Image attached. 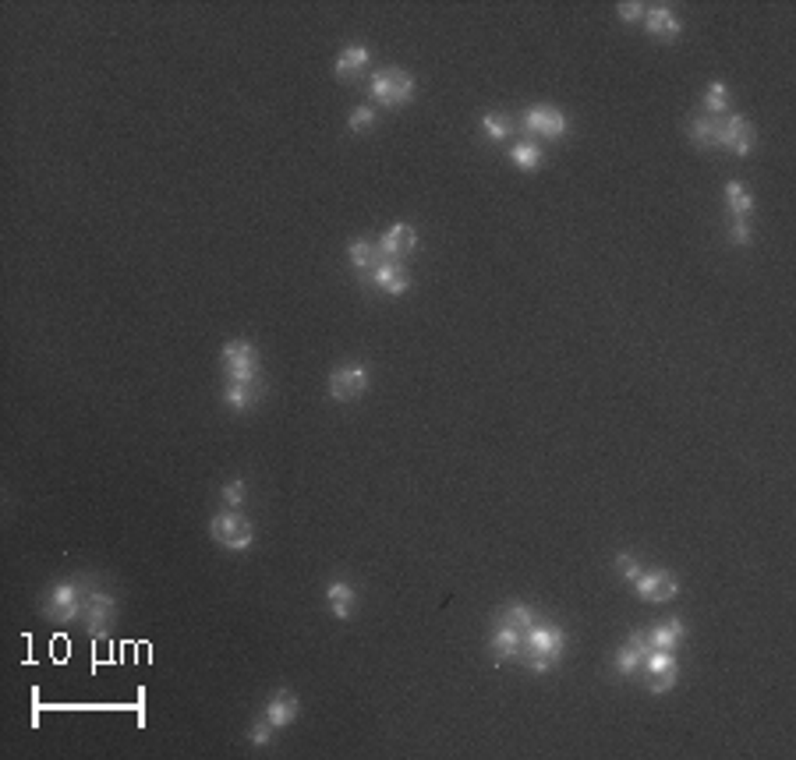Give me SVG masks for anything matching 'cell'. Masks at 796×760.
<instances>
[{
  "label": "cell",
  "mask_w": 796,
  "mask_h": 760,
  "mask_svg": "<svg viewBox=\"0 0 796 760\" xmlns=\"http://www.w3.org/2000/svg\"><path fill=\"white\" fill-rule=\"evenodd\" d=\"M369 389V368L365 365H344L329 372V396L336 403H351Z\"/></svg>",
  "instance_id": "10"
},
{
  "label": "cell",
  "mask_w": 796,
  "mask_h": 760,
  "mask_svg": "<svg viewBox=\"0 0 796 760\" xmlns=\"http://www.w3.org/2000/svg\"><path fill=\"white\" fill-rule=\"evenodd\" d=\"M326 601H329V612L336 619H351L354 615V605H358V594H354L351 580H333L326 587Z\"/></svg>",
  "instance_id": "19"
},
{
  "label": "cell",
  "mask_w": 796,
  "mask_h": 760,
  "mask_svg": "<svg viewBox=\"0 0 796 760\" xmlns=\"http://www.w3.org/2000/svg\"><path fill=\"white\" fill-rule=\"evenodd\" d=\"M644 11H648V7H644V4H637V0L619 4V18H623L626 25H630V21H641V18H644Z\"/></svg>",
  "instance_id": "34"
},
{
  "label": "cell",
  "mask_w": 796,
  "mask_h": 760,
  "mask_svg": "<svg viewBox=\"0 0 796 760\" xmlns=\"http://www.w3.org/2000/svg\"><path fill=\"white\" fill-rule=\"evenodd\" d=\"M369 93L383 106H407L414 99V75L403 71V68H383V71L372 75Z\"/></svg>",
  "instance_id": "4"
},
{
  "label": "cell",
  "mask_w": 796,
  "mask_h": 760,
  "mask_svg": "<svg viewBox=\"0 0 796 760\" xmlns=\"http://www.w3.org/2000/svg\"><path fill=\"white\" fill-rule=\"evenodd\" d=\"M726 106H729V86L726 82H711L708 93H704V113L718 117V113H726Z\"/></svg>",
  "instance_id": "27"
},
{
  "label": "cell",
  "mask_w": 796,
  "mask_h": 760,
  "mask_svg": "<svg viewBox=\"0 0 796 760\" xmlns=\"http://www.w3.org/2000/svg\"><path fill=\"white\" fill-rule=\"evenodd\" d=\"M684 637H687L684 619H662V623H655L648 630V640H651L655 651H676L684 644Z\"/></svg>",
  "instance_id": "18"
},
{
  "label": "cell",
  "mask_w": 796,
  "mask_h": 760,
  "mask_svg": "<svg viewBox=\"0 0 796 760\" xmlns=\"http://www.w3.org/2000/svg\"><path fill=\"white\" fill-rule=\"evenodd\" d=\"M567 651V633L556 626V623H531L524 633H520V655L527 658V668L535 675H545L552 672V665L563 658Z\"/></svg>",
  "instance_id": "1"
},
{
  "label": "cell",
  "mask_w": 796,
  "mask_h": 760,
  "mask_svg": "<svg viewBox=\"0 0 796 760\" xmlns=\"http://www.w3.org/2000/svg\"><path fill=\"white\" fill-rule=\"evenodd\" d=\"M729 241H733V244H740V248H747V244H750V227H747V219H743V216H733V223H729Z\"/></svg>",
  "instance_id": "33"
},
{
  "label": "cell",
  "mask_w": 796,
  "mask_h": 760,
  "mask_svg": "<svg viewBox=\"0 0 796 760\" xmlns=\"http://www.w3.org/2000/svg\"><path fill=\"white\" fill-rule=\"evenodd\" d=\"M482 131H485V138H493V142H506V138L513 135V120L502 117V113H485V117H482Z\"/></svg>",
  "instance_id": "28"
},
{
  "label": "cell",
  "mask_w": 796,
  "mask_h": 760,
  "mask_svg": "<svg viewBox=\"0 0 796 760\" xmlns=\"http://www.w3.org/2000/svg\"><path fill=\"white\" fill-rule=\"evenodd\" d=\"M510 163H513L517 170H538V167L545 163V153H542L538 142H513V149H510Z\"/></svg>",
  "instance_id": "23"
},
{
  "label": "cell",
  "mask_w": 796,
  "mask_h": 760,
  "mask_svg": "<svg viewBox=\"0 0 796 760\" xmlns=\"http://www.w3.org/2000/svg\"><path fill=\"white\" fill-rule=\"evenodd\" d=\"M86 594H89V583H82V580L50 583L43 591V598H39V612L50 623H75L86 612Z\"/></svg>",
  "instance_id": "2"
},
{
  "label": "cell",
  "mask_w": 796,
  "mask_h": 760,
  "mask_svg": "<svg viewBox=\"0 0 796 760\" xmlns=\"http://www.w3.org/2000/svg\"><path fill=\"white\" fill-rule=\"evenodd\" d=\"M376 106H358V110H351V120H347V128L351 131H369L372 124H376Z\"/></svg>",
  "instance_id": "31"
},
{
  "label": "cell",
  "mask_w": 796,
  "mask_h": 760,
  "mask_svg": "<svg viewBox=\"0 0 796 760\" xmlns=\"http://www.w3.org/2000/svg\"><path fill=\"white\" fill-rule=\"evenodd\" d=\"M718 149H726L733 156H747L754 149V128H750V120L740 117V113L718 120Z\"/></svg>",
  "instance_id": "11"
},
{
  "label": "cell",
  "mask_w": 796,
  "mask_h": 760,
  "mask_svg": "<svg viewBox=\"0 0 796 760\" xmlns=\"http://www.w3.org/2000/svg\"><path fill=\"white\" fill-rule=\"evenodd\" d=\"M644 29L651 32V36H659V39H676L680 36V18L673 14V7H666V4H655V7H648L644 11Z\"/></svg>",
  "instance_id": "17"
},
{
  "label": "cell",
  "mask_w": 796,
  "mask_h": 760,
  "mask_svg": "<svg viewBox=\"0 0 796 760\" xmlns=\"http://www.w3.org/2000/svg\"><path fill=\"white\" fill-rule=\"evenodd\" d=\"M273 732H277V729H273L266 718H255V722H252V729H248V739H252V747H259V750H262V747H269V743H273Z\"/></svg>",
  "instance_id": "30"
},
{
  "label": "cell",
  "mask_w": 796,
  "mask_h": 760,
  "mask_svg": "<svg viewBox=\"0 0 796 760\" xmlns=\"http://www.w3.org/2000/svg\"><path fill=\"white\" fill-rule=\"evenodd\" d=\"M209 534H212V541L223 545L227 552H245V549L252 545V538H255L248 516H241L237 509H223V513H216L212 524H209Z\"/></svg>",
  "instance_id": "5"
},
{
  "label": "cell",
  "mask_w": 796,
  "mask_h": 760,
  "mask_svg": "<svg viewBox=\"0 0 796 760\" xmlns=\"http://www.w3.org/2000/svg\"><path fill=\"white\" fill-rule=\"evenodd\" d=\"M347 259H351V266H354L358 273H369V269H376V262H379V248H376L372 241H365V237H354V241L347 244Z\"/></svg>",
  "instance_id": "24"
},
{
  "label": "cell",
  "mask_w": 796,
  "mask_h": 760,
  "mask_svg": "<svg viewBox=\"0 0 796 760\" xmlns=\"http://www.w3.org/2000/svg\"><path fill=\"white\" fill-rule=\"evenodd\" d=\"M499 623H506V626H517L520 633L535 623V612H531V605H524V601H510L502 612H499Z\"/></svg>",
  "instance_id": "26"
},
{
  "label": "cell",
  "mask_w": 796,
  "mask_h": 760,
  "mask_svg": "<svg viewBox=\"0 0 796 760\" xmlns=\"http://www.w3.org/2000/svg\"><path fill=\"white\" fill-rule=\"evenodd\" d=\"M298 715H301V704L291 690H277V693L266 700V707H262V718H266L273 729H287V725H294Z\"/></svg>",
  "instance_id": "14"
},
{
  "label": "cell",
  "mask_w": 796,
  "mask_h": 760,
  "mask_svg": "<svg viewBox=\"0 0 796 760\" xmlns=\"http://www.w3.org/2000/svg\"><path fill=\"white\" fill-rule=\"evenodd\" d=\"M223 372H227V382H245V385H255L259 382V372H262V358L259 351L248 343V340H230L223 343Z\"/></svg>",
  "instance_id": "3"
},
{
  "label": "cell",
  "mask_w": 796,
  "mask_h": 760,
  "mask_svg": "<svg viewBox=\"0 0 796 760\" xmlns=\"http://www.w3.org/2000/svg\"><path fill=\"white\" fill-rule=\"evenodd\" d=\"M369 280L379 286L383 293H390V297H403V293L410 290V277H407V269H403L400 262H390V259H379V262H376V269L369 273Z\"/></svg>",
  "instance_id": "15"
},
{
  "label": "cell",
  "mask_w": 796,
  "mask_h": 760,
  "mask_svg": "<svg viewBox=\"0 0 796 760\" xmlns=\"http://www.w3.org/2000/svg\"><path fill=\"white\" fill-rule=\"evenodd\" d=\"M520 655V630L517 626H506V623H496L493 637H489V658L493 665H502L510 658Z\"/></svg>",
  "instance_id": "16"
},
{
  "label": "cell",
  "mask_w": 796,
  "mask_h": 760,
  "mask_svg": "<svg viewBox=\"0 0 796 760\" xmlns=\"http://www.w3.org/2000/svg\"><path fill=\"white\" fill-rule=\"evenodd\" d=\"M641 672H644V682H648V690H651V693H666V690H673V686H676V679H680L676 655H673V651H655V648L644 655Z\"/></svg>",
  "instance_id": "8"
},
{
  "label": "cell",
  "mask_w": 796,
  "mask_h": 760,
  "mask_svg": "<svg viewBox=\"0 0 796 760\" xmlns=\"http://www.w3.org/2000/svg\"><path fill=\"white\" fill-rule=\"evenodd\" d=\"M634 591H637L641 601L662 605V601H673L680 594V580L669 570H641V576L634 580Z\"/></svg>",
  "instance_id": "9"
},
{
  "label": "cell",
  "mask_w": 796,
  "mask_h": 760,
  "mask_svg": "<svg viewBox=\"0 0 796 760\" xmlns=\"http://www.w3.org/2000/svg\"><path fill=\"white\" fill-rule=\"evenodd\" d=\"M113 619H117V601H113V594H110V591H103V587H93V583H89V594H86V612H82V626H86V633H89V637H96V640H103V637L110 633Z\"/></svg>",
  "instance_id": "6"
},
{
  "label": "cell",
  "mask_w": 796,
  "mask_h": 760,
  "mask_svg": "<svg viewBox=\"0 0 796 760\" xmlns=\"http://www.w3.org/2000/svg\"><path fill=\"white\" fill-rule=\"evenodd\" d=\"M687 135L697 149H718V117H708L701 113L687 124Z\"/></svg>",
  "instance_id": "22"
},
{
  "label": "cell",
  "mask_w": 796,
  "mask_h": 760,
  "mask_svg": "<svg viewBox=\"0 0 796 760\" xmlns=\"http://www.w3.org/2000/svg\"><path fill=\"white\" fill-rule=\"evenodd\" d=\"M255 400H262V385L255 382V385H245V382H227L223 385V403L230 407V410H248Z\"/></svg>",
  "instance_id": "21"
},
{
  "label": "cell",
  "mask_w": 796,
  "mask_h": 760,
  "mask_svg": "<svg viewBox=\"0 0 796 760\" xmlns=\"http://www.w3.org/2000/svg\"><path fill=\"white\" fill-rule=\"evenodd\" d=\"M369 61H372V54H369V46H361V43H351V46H344V54L336 57V78H354L358 71H365L369 68Z\"/></svg>",
  "instance_id": "20"
},
{
  "label": "cell",
  "mask_w": 796,
  "mask_h": 760,
  "mask_svg": "<svg viewBox=\"0 0 796 760\" xmlns=\"http://www.w3.org/2000/svg\"><path fill=\"white\" fill-rule=\"evenodd\" d=\"M726 202H729V212L733 216H750L754 212V198H750V191H747V185L743 181H729L726 185Z\"/></svg>",
  "instance_id": "25"
},
{
  "label": "cell",
  "mask_w": 796,
  "mask_h": 760,
  "mask_svg": "<svg viewBox=\"0 0 796 760\" xmlns=\"http://www.w3.org/2000/svg\"><path fill=\"white\" fill-rule=\"evenodd\" d=\"M520 128H524L527 135H542V138H549V142H560V138L570 131V120H567L563 110H556V106H549V103H538V106H527V110H524Z\"/></svg>",
  "instance_id": "7"
},
{
  "label": "cell",
  "mask_w": 796,
  "mask_h": 760,
  "mask_svg": "<svg viewBox=\"0 0 796 760\" xmlns=\"http://www.w3.org/2000/svg\"><path fill=\"white\" fill-rule=\"evenodd\" d=\"M220 499H223V509H237V506L245 502V481H241V477L227 481V484L220 488Z\"/></svg>",
  "instance_id": "29"
},
{
  "label": "cell",
  "mask_w": 796,
  "mask_h": 760,
  "mask_svg": "<svg viewBox=\"0 0 796 760\" xmlns=\"http://www.w3.org/2000/svg\"><path fill=\"white\" fill-rule=\"evenodd\" d=\"M651 651V640H648V630H634L630 637H626V644L616 651V658H612V672L619 675V679H634L637 672H641V662H644V655Z\"/></svg>",
  "instance_id": "12"
},
{
  "label": "cell",
  "mask_w": 796,
  "mask_h": 760,
  "mask_svg": "<svg viewBox=\"0 0 796 760\" xmlns=\"http://www.w3.org/2000/svg\"><path fill=\"white\" fill-rule=\"evenodd\" d=\"M616 573H619V576H623L626 583H634V580L641 576V566H637V559H634V556L619 552V556H616Z\"/></svg>",
  "instance_id": "32"
},
{
  "label": "cell",
  "mask_w": 796,
  "mask_h": 760,
  "mask_svg": "<svg viewBox=\"0 0 796 760\" xmlns=\"http://www.w3.org/2000/svg\"><path fill=\"white\" fill-rule=\"evenodd\" d=\"M414 244H418V234H414V227L410 223H394L379 241H376V248H379V259H390V262H400V259H407L410 252H414Z\"/></svg>",
  "instance_id": "13"
}]
</instances>
